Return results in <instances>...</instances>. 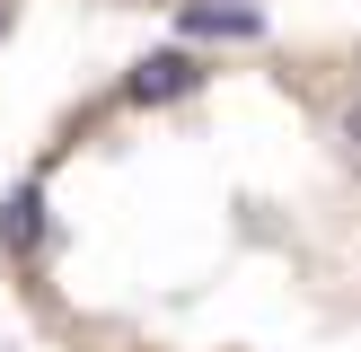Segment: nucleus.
<instances>
[{
  "label": "nucleus",
  "mask_w": 361,
  "mask_h": 352,
  "mask_svg": "<svg viewBox=\"0 0 361 352\" xmlns=\"http://www.w3.org/2000/svg\"><path fill=\"white\" fill-rule=\"evenodd\" d=\"M194 88H203V62H194L185 44H168V53H141V62H133L123 97H133V106H168V97H194Z\"/></svg>",
  "instance_id": "obj_1"
},
{
  "label": "nucleus",
  "mask_w": 361,
  "mask_h": 352,
  "mask_svg": "<svg viewBox=\"0 0 361 352\" xmlns=\"http://www.w3.org/2000/svg\"><path fill=\"white\" fill-rule=\"evenodd\" d=\"M176 27H185L194 44H247V35H264V9L256 0H185Z\"/></svg>",
  "instance_id": "obj_2"
},
{
  "label": "nucleus",
  "mask_w": 361,
  "mask_h": 352,
  "mask_svg": "<svg viewBox=\"0 0 361 352\" xmlns=\"http://www.w3.org/2000/svg\"><path fill=\"white\" fill-rule=\"evenodd\" d=\"M35 238H44V194H35V185H18L9 203H0V246H9V256H27Z\"/></svg>",
  "instance_id": "obj_3"
},
{
  "label": "nucleus",
  "mask_w": 361,
  "mask_h": 352,
  "mask_svg": "<svg viewBox=\"0 0 361 352\" xmlns=\"http://www.w3.org/2000/svg\"><path fill=\"white\" fill-rule=\"evenodd\" d=\"M344 132H353V150H361V106H353V115H344Z\"/></svg>",
  "instance_id": "obj_4"
},
{
  "label": "nucleus",
  "mask_w": 361,
  "mask_h": 352,
  "mask_svg": "<svg viewBox=\"0 0 361 352\" xmlns=\"http://www.w3.org/2000/svg\"><path fill=\"white\" fill-rule=\"evenodd\" d=\"M0 18H9V0H0Z\"/></svg>",
  "instance_id": "obj_5"
}]
</instances>
